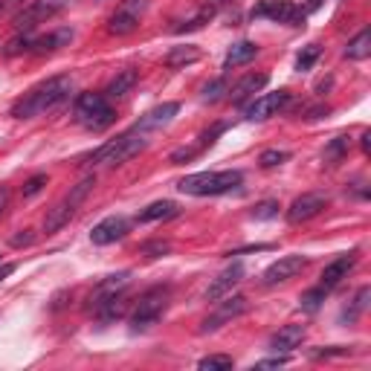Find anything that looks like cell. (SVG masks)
Segmentation results:
<instances>
[{
	"instance_id": "cell-32",
	"label": "cell",
	"mask_w": 371,
	"mask_h": 371,
	"mask_svg": "<svg viewBox=\"0 0 371 371\" xmlns=\"http://www.w3.org/2000/svg\"><path fill=\"white\" fill-rule=\"evenodd\" d=\"M290 160V151H279V148H270V151H264L261 157H258V165L261 168H276V165H282V163H287Z\"/></svg>"
},
{
	"instance_id": "cell-38",
	"label": "cell",
	"mask_w": 371,
	"mask_h": 371,
	"mask_svg": "<svg viewBox=\"0 0 371 371\" xmlns=\"http://www.w3.org/2000/svg\"><path fill=\"white\" fill-rule=\"evenodd\" d=\"M44 186H46V175H32L27 183H23V197H35Z\"/></svg>"
},
{
	"instance_id": "cell-35",
	"label": "cell",
	"mask_w": 371,
	"mask_h": 371,
	"mask_svg": "<svg viewBox=\"0 0 371 371\" xmlns=\"http://www.w3.org/2000/svg\"><path fill=\"white\" fill-rule=\"evenodd\" d=\"M212 12H215V6H206V9L201 12V15H194L191 20H186V23H180V27H177L175 32H191V30H201V27H203V23H206V20L212 18Z\"/></svg>"
},
{
	"instance_id": "cell-37",
	"label": "cell",
	"mask_w": 371,
	"mask_h": 371,
	"mask_svg": "<svg viewBox=\"0 0 371 371\" xmlns=\"http://www.w3.org/2000/svg\"><path fill=\"white\" fill-rule=\"evenodd\" d=\"M168 250H171V244H165V241H148V244H142V256H148V258H160Z\"/></svg>"
},
{
	"instance_id": "cell-3",
	"label": "cell",
	"mask_w": 371,
	"mask_h": 371,
	"mask_svg": "<svg viewBox=\"0 0 371 371\" xmlns=\"http://www.w3.org/2000/svg\"><path fill=\"white\" fill-rule=\"evenodd\" d=\"M145 145H148V134L139 131V128H131L125 134H119L116 139L105 142L102 148H96V151L90 154V163L93 165H122L131 157H137Z\"/></svg>"
},
{
	"instance_id": "cell-1",
	"label": "cell",
	"mask_w": 371,
	"mask_h": 371,
	"mask_svg": "<svg viewBox=\"0 0 371 371\" xmlns=\"http://www.w3.org/2000/svg\"><path fill=\"white\" fill-rule=\"evenodd\" d=\"M70 90H73V82L67 76L46 79V82H41L38 87H32L30 93H23L18 99V102L12 105V116L15 119H35L46 111H53L56 105H61L70 96Z\"/></svg>"
},
{
	"instance_id": "cell-29",
	"label": "cell",
	"mask_w": 371,
	"mask_h": 371,
	"mask_svg": "<svg viewBox=\"0 0 371 371\" xmlns=\"http://www.w3.org/2000/svg\"><path fill=\"white\" fill-rule=\"evenodd\" d=\"M348 151H351V137H348V134H339V137L331 139V145L325 148V154H322V157H325L328 163H339Z\"/></svg>"
},
{
	"instance_id": "cell-7",
	"label": "cell",
	"mask_w": 371,
	"mask_h": 371,
	"mask_svg": "<svg viewBox=\"0 0 371 371\" xmlns=\"http://www.w3.org/2000/svg\"><path fill=\"white\" fill-rule=\"evenodd\" d=\"M246 308H250V302H246V296H224V302H218V308L203 319L201 322V334H215V331H220L224 325H229L232 319H238V316H244L246 313Z\"/></svg>"
},
{
	"instance_id": "cell-40",
	"label": "cell",
	"mask_w": 371,
	"mask_h": 371,
	"mask_svg": "<svg viewBox=\"0 0 371 371\" xmlns=\"http://www.w3.org/2000/svg\"><path fill=\"white\" fill-rule=\"evenodd\" d=\"M284 363H287V357L279 354V357H270V360H258L253 368H279V365H284Z\"/></svg>"
},
{
	"instance_id": "cell-46",
	"label": "cell",
	"mask_w": 371,
	"mask_h": 371,
	"mask_svg": "<svg viewBox=\"0 0 371 371\" xmlns=\"http://www.w3.org/2000/svg\"><path fill=\"white\" fill-rule=\"evenodd\" d=\"M4 6H6V4H4V0H0V12H4Z\"/></svg>"
},
{
	"instance_id": "cell-12",
	"label": "cell",
	"mask_w": 371,
	"mask_h": 371,
	"mask_svg": "<svg viewBox=\"0 0 371 371\" xmlns=\"http://www.w3.org/2000/svg\"><path fill=\"white\" fill-rule=\"evenodd\" d=\"M305 267H308V258H305V256H282L279 261H273V264H270V267L264 270L261 282H264L267 287L284 284V282H290V279L299 276Z\"/></svg>"
},
{
	"instance_id": "cell-30",
	"label": "cell",
	"mask_w": 371,
	"mask_h": 371,
	"mask_svg": "<svg viewBox=\"0 0 371 371\" xmlns=\"http://www.w3.org/2000/svg\"><path fill=\"white\" fill-rule=\"evenodd\" d=\"M227 93H229V82H227V76H220V79L203 84L201 99H203V102H218V99H224Z\"/></svg>"
},
{
	"instance_id": "cell-23",
	"label": "cell",
	"mask_w": 371,
	"mask_h": 371,
	"mask_svg": "<svg viewBox=\"0 0 371 371\" xmlns=\"http://www.w3.org/2000/svg\"><path fill=\"white\" fill-rule=\"evenodd\" d=\"M180 209H177V203L175 201H154L151 206H145L139 215H137V220L139 224H154V220H165V218H175Z\"/></svg>"
},
{
	"instance_id": "cell-41",
	"label": "cell",
	"mask_w": 371,
	"mask_h": 371,
	"mask_svg": "<svg viewBox=\"0 0 371 371\" xmlns=\"http://www.w3.org/2000/svg\"><path fill=\"white\" fill-rule=\"evenodd\" d=\"M328 113H331V108H328V105H319V108L308 111V116H305V119H322V116H328Z\"/></svg>"
},
{
	"instance_id": "cell-42",
	"label": "cell",
	"mask_w": 371,
	"mask_h": 371,
	"mask_svg": "<svg viewBox=\"0 0 371 371\" xmlns=\"http://www.w3.org/2000/svg\"><path fill=\"white\" fill-rule=\"evenodd\" d=\"M360 145H363V154H368V151H371V131H363Z\"/></svg>"
},
{
	"instance_id": "cell-9",
	"label": "cell",
	"mask_w": 371,
	"mask_h": 371,
	"mask_svg": "<svg viewBox=\"0 0 371 371\" xmlns=\"http://www.w3.org/2000/svg\"><path fill=\"white\" fill-rule=\"evenodd\" d=\"M67 4H70V0H35L32 6H27L23 12L15 15V27H18V32H32L41 20L56 18Z\"/></svg>"
},
{
	"instance_id": "cell-21",
	"label": "cell",
	"mask_w": 371,
	"mask_h": 371,
	"mask_svg": "<svg viewBox=\"0 0 371 371\" xmlns=\"http://www.w3.org/2000/svg\"><path fill=\"white\" fill-rule=\"evenodd\" d=\"M256 56H258V44H253V41H238V44L229 46V53H227V58H224V70L241 67V64H246V61H253Z\"/></svg>"
},
{
	"instance_id": "cell-4",
	"label": "cell",
	"mask_w": 371,
	"mask_h": 371,
	"mask_svg": "<svg viewBox=\"0 0 371 371\" xmlns=\"http://www.w3.org/2000/svg\"><path fill=\"white\" fill-rule=\"evenodd\" d=\"M93 186H96V177H93V175H87L82 183L73 186L70 194H64L61 201L46 212V218H44V232H58L61 227H67V224H70V218L76 215V209L87 201V194L93 191Z\"/></svg>"
},
{
	"instance_id": "cell-5",
	"label": "cell",
	"mask_w": 371,
	"mask_h": 371,
	"mask_svg": "<svg viewBox=\"0 0 371 371\" xmlns=\"http://www.w3.org/2000/svg\"><path fill=\"white\" fill-rule=\"evenodd\" d=\"M76 119L87 131H105L116 122V111L105 99V93H82L76 99Z\"/></svg>"
},
{
	"instance_id": "cell-15",
	"label": "cell",
	"mask_w": 371,
	"mask_h": 371,
	"mask_svg": "<svg viewBox=\"0 0 371 371\" xmlns=\"http://www.w3.org/2000/svg\"><path fill=\"white\" fill-rule=\"evenodd\" d=\"M128 235V220L122 215H111L105 220H99V224L90 229V241L96 246H108V244H116Z\"/></svg>"
},
{
	"instance_id": "cell-2",
	"label": "cell",
	"mask_w": 371,
	"mask_h": 371,
	"mask_svg": "<svg viewBox=\"0 0 371 371\" xmlns=\"http://www.w3.org/2000/svg\"><path fill=\"white\" fill-rule=\"evenodd\" d=\"M244 183V175L235 168L227 171H197V175H189L177 183V189L183 194L191 197H215V194H229Z\"/></svg>"
},
{
	"instance_id": "cell-27",
	"label": "cell",
	"mask_w": 371,
	"mask_h": 371,
	"mask_svg": "<svg viewBox=\"0 0 371 371\" xmlns=\"http://www.w3.org/2000/svg\"><path fill=\"white\" fill-rule=\"evenodd\" d=\"M368 299H371V287L365 284V287L357 290L351 308H345V310H342V322H357V319L365 313V308H368Z\"/></svg>"
},
{
	"instance_id": "cell-16",
	"label": "cell",
	"mask_w": 371,
	"mask_h": 371,
	"mask_svg": "<svg viewBox=\"0 0 371 371\" xmlns=\"http://www.w3.org/2000/svg\"><path fill=\"white\" fill-rule=\"evenodd\" d=\"M357 267V253H345V256H337L331 264H325L322 276H319V284L325 290H334L342 279H348V273Z\"/></svg>"
},
{
	"instance_id": "cell-45",
	"label": "cell",
	"mask_w": 371,
	"mask_h": 371,
	"mask_svg": "<svg viewBox=\"0 0 371 371\" xmlns=\"http://www.w3.org/2000/svg\"><path fill=\"white\" fill-rule=\"evenodd\" d=\"M212 6H224V4H229V0H209Z\"/></svg>"
},
{
	"instance_id": "cell-10",
	"label": "cell",
	"mask_w": 371,
	"mask_h": 371,
	"mask_svg": "<svg viewBox=\"0 0 371 371\" xmlns=\"http://www.w3.org/2000/svg\"><path fill=\"white\" fill-rule=\"evenodd\" d=\"M253 18H270L276 23H290V27H302L305 12L293 4V0H261L253 9Z\"/></svg>"
},
{
	"instance_id": "cell-22",
	"label": "cell",
	"mask_w": 371,
	"mask_h": 371,
	"mask_svg": "<svg viewBox=\"0 0 371 371\" xmlns=\"http://www.w3.org/2000/svg\"><path fill=\"white\" fill-rule=\"evenodd\" d=\"M134 84H137V70H122V73H116V76L111 79V84L105 90V99H108V102H111V99H125L134 90Z\"/></svg>"
},
{
	"instance_id": "cell-6",
	"label": "cell",
	"mask_w": 371,
	"mask_h": 371,
	"mask_svg": "<svg viewBox=\"0 0 371 371\" xmlns=\"http://www.w3.org/2000/svg\"><path fill=\"white\" fill-rule=\"evenodd\" d=\"M168 296H171V290L163 287V284H157V287H151V290H145V293L139 296V302L134 305V310H131V328H134V331H148L151 325H157L160 316H163L165 308H168Z\"/></svg>"
},
{
	"instance_id": "cell-39",
	"label": "cell",
	"mask_w": 371,
	"mask_h": 371,
	"mask_svg": "<svg viewBox=\"0 0 371 371\" xmlns=\"http://www.w3.org/2000/svg\"><path fill=\"white\" fill-rule=\"evenodd\" d=\"M32 238H35V235H32V229H20V232L12 238V246H30V244H32Z\"/></svg>"
},
{
	"instance_id": "cell-19",
	"label": "cell",
	"mask_w": 371,
	"mask_h": 371,
	"mask_svg": "<svg viewBox=\"0 0 371 371\" xmlns=\"http://www.w3.org/2000/svg\"><path fill=\"white\" fill-rule=\"evenodd\" d=\"M305 325H284V328H279L273 337H270V351H276V354H287V351H293V348H299L302 345V339H305Z\"/></svg>"
},
{
	"instance_id": "cell-31",
	"label": "cell",
	"mask_w": 371,
	"mask_h": 371,
	"mask_svg": "<svg viewBox=\"0 0 371 371\" xmlns=\"http://www.w3.org/2000/svg\"><path fill=\"white\" fill-rule=\"evenodd\" d=\"M235 363H232V357H227V354H212V357H203L201 363H197V368H203V371H227V368H232Z\"/></svg>"
},
{
	"instance_id": "cell-18",
	"label": "cell",
	"mask_w": 371,
	"mask_h": 371,
	"mask_svg": "<svg viewBox=\"0 0 371 371\" xmlns=\"http://www.w3.org/2000/svg\"><path fill=\"white\" fill-rule=\"evenodd\" d=\"M241 279H244V264H232V267H227L224 273H220L212 284H209V290H206V299L209 302H218V299H224V296H229L232 293V287H238L241 284Z\"/></svg>"
},
{
	"instance_id": "cell-36",
	"label": "cell",
	"mask_w": 371,
	"mask_h": 371,
	"mask_svg": "<svg viewBox=\"0 0 371 371\" xmlns=\"http://www.w3.org/2000/svg\"><path fill=\"white\" fill-rule=\"evenodd\" d=\"M27 49H32V38H30V32H23V35H18V38H12L6 44L4 53L6 56H18V53H27Z\"/></svg>"
},
{
	"instance_id": "cell-24",
	"label": "cell",
	"mask_w": 371,
	"mask_h": 371,
	"mask_svg": "<svg viewBox=\"0 0 371 371\" xmlns=\"http://www.w3.org/2000/svg\"><path fill=\"white\" fill-rule=\"evenodd\" d=\"M73 41V30H58V32H49L38 41H32V53L44 56V53H56V49H61L64 44Z\"/></svg>"
},
{
	"instance_id": "cell-13",
	"label": "cell",
	"mask_w": 371,
	"mask_h": 371,
	"mask_svg": "<svg viewBox=\"0 0 371 371\" xmlns=\"http://www.w3.org/2000/svg\"><path fill=\"white\" fill-rule=\"evenodd\" d=\"M325 206H328V194H322V191H308V194L296 197V201L290 203L287 220H290V224H305V220L316 218Z\"/></svg>"
},
{
	"instance_id": "cell-33",
	"label": "cell",
	"mask_w": 371,
	"mask_h": 371,
	"mask_svg": "<svg viewBox=\"0 0 371 371\" xmlns=\"http://www.w3.org/2000/svg\"><path fill=\"white\" fill-rule=\"evenodd\" d=\"M279 201H261V203H256L253 206V218L256 220H273L276 215H279Z\"/></svg>"
},
{
	"instance_id": "cell-17",
	"label": "cell",
	"mask_w": 371,
	"mask_h": 371,
	"mask_svg": "<svg viewBox=\"0 0 371 371\" xmlns=\"http://www.w3.org/2000/svg\"><path fill=\"white\" fill-rule=\"evenodd\" d=\"M177 113H180V105H177V102H163V105L151 108L145 116H139V122H137L134 128H139V131H145V134L160 131V128H165Z\"/></svg>"
},
{
	"instance_id": "cell-34",
	"label": "cell",
	"mask_w": 371,
	"mask_h": 371,
	"mask_svg": "<svg viewBox=\"0 0 371 371\" xmlns=\"http://www.w3.org/2000/svg\"><path fill=\"white\" fill-rule=\"evenodd\" d=\"M316 58H319V46H316V44H308L302 53H299V58H296V70H299V73L310 70V67L316 64Z\"/></svg>"
},
{
	"instance_id": "cell-44",
	"label": "cell",
	"mask_w": 371,
	"mask_h": 371,
	"mask_svg": "<svg viewBox=\"0 0 371 371\" xmlns=\"http://www.w3.org/2000/svg\"><path fill=\"white\" fill-rule=\"evenodd\" d=\"M15 273V264H4V267H0V282H4L6 276H12Z\"/></svg>"
},
{
	"instance_id": "cell-11",
	"label": "cell",
	"mask_w": 371,
	"mask_h": 371,
	"mask_svg": "<svg viewBox=\"0 0 371 371\" xmlns=\"http://www.w3.org/2000/svg\"><path fill=\"white\" fill-rule=\"evenodd\" d=\"M287 102H290V93H287V90H276V93L256 96L253 102L244 108V119H246V122H264V119H270V116H276Z\"/></svg>"
},
{
	"instance_id": "cell-28",
	"label": "cell",
	"mask_w": 371,
	"mask_h": 371,
	"mask_svg": "<svg viewBox=\"0 0 371 371\" xmlns=\"http://www.w3.org/2000/svg\"><path fill=\"white\" fill-rule=\"evenodd\" d=\"M325 296H328V290H325L322 284H319V287H310V290H305V293L299 296V308H302L305 313H316L319 308H322Z\"/></svg>"
},
{
	"instance_id": "cell-26",
	"label": "cell",
	"mask_w": 371,
	"mask_h": 371,
	"mask_svg": "<svg viewBox=\"0 0 371 371\" xmlns=\"http://www.w3.org/2000/svg\"><path fill=\"white\" fill-rule=\"evenodd\" d=\"M197 58H201V49H197V46H191V44H186V46H175V49H171V53H168L163 61H165V67L177 70V67L194 64Z\"/></svg>"
},
{
	"instance_id": "cell-20",
	"label": "cell",
	"mask_w": 371,
	"mask_h": 371,
	"mask_svg": "<svg viewBox=\"0 0 371 371\" xmlns=\"http://www.w3.org/2000/svg\"><path fill=\"white\" fill-rule=\"evenodd\" d=\"M270 82V76L267 73H250V76H244L232 90H229V99L235 105H244V102H250V99L264 87Z\"/></svg>"
},
{
	"instance_id": "cell-43",
	"label": "cell",
	"mask_w": 371,
	"mask_h": 371,
	"mask_svg": "<svg viewBox=\"0 0 371 371\" xmlns=\"http://www.w3.org/2000/svg\"><path fill=\"white\" fill-rule=\"evenodd\" d=\"M6 203H9V189H6V186H0V212L6 209Z\"/></svg>"
},
{
	"instance_id": "cell-14",
	"label": "cell",
	"mask_w": 371,
	"mask_h": 371,
	"mask_svg": "<svg viewBox=\"0 0 371 371\" xmlns=\"http://www.w3.org/2000/svg\"><path fill=\"white\" fill-rule=\"evenodd\" d=\"M131 270H122V273H113V276H105L102 282L96 284V290L90 293V310L96 313L99 308H102L108 299H113V296L119 293H125V287L131 284Z\"/></svg>"
},
{
	"instance_id": "cell-25",
	"label": "cell",
	"mask_w": 371,
	"mask_h": 371,
	"mask_svg": "<svg viewBox=\"0 0 371 371\" xmlns=\"http://www.w3.org/2000/svg\"><path fill=\"white\" fill-rule=\"evenodd\" d=\"M348 61H363V58H368L371 56V30H360L351 41H348V46H345V53H342Z\"/></svg>"
},
{
	"instance_id": "cell-8",
	"label": "cell",
	"mask_w": 371,
	"mask_h": 371,
	"mask_svg": "<svg viewBox=\"0 0 371 371\" xmlns=\"http://www.w3.org/2000/svg\"><path fill=\"white\" fill-rule=\"evenodd\" d=\"M148 9V0H122L119 9L108 20V32L111 35H131L139 27V18Z\"/></svg>"
}]
</instances>
